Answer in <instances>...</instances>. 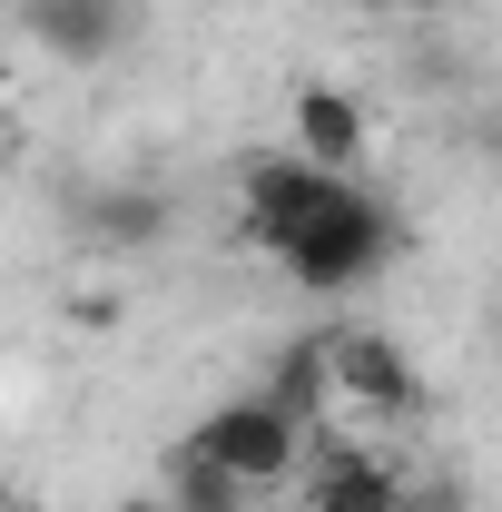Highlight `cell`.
<instances>
[{
	"label": "cell",
	"instance_id": "obj_1",
	"mask_svg": "<svg viewBox=\"0 0 502 512\" xmlns=\"http://www.w3.org/2000/svg\"><path fill=\"white\" fill-rule=\"evenodd\" d=\"M286 276L306 286V296H345V286H375L384 256H394V207H384L365 178H345L325 217H306L296 237H286Z\"/></svg>",
	"mask_w": 502,
	"mask_h": 512
},
{
	"label": "cell",
	"instance_id": "obj_2",
	"mask_svg": "<svg viewBox=\"0 0 502 512\" xmlns=\"http://www.w3.org/2000/svg\"><path fill=\"white\" fill-rule=\"evenodd\" d=\"M188 444L207 453L217 473H237L247 493H266V483H276V473L296 463V424H286V414H276L266 394H227V404H217V414L197 424Z\"/></svg>",
	"mask_w": 502,
	"mask_h": 512
},
{
	"label": "cell",
	"instance_id": "obj_3",
	"mask_svg": "<svg viewBox=\"0 0 502 512\" xmlns=\"http://www.w3.org/2000/svg\"><path fill=\"white\" fill-rule=\"evenodd\" d=\"M335 188H345V178H325V168H306V158H247V168H237L247 237L276 256L296 227H306V217H325V207H335Z\"/></svg>",
	"mask_w": 502,
	"mask_h": 512
},
{
	"label": "cell",
	"instance_id": "obj_4",
	"mask_svg": "<svg viewBox=\"0 0 502 512\" xmlns=\"http://www.w3.org/2000/svg\"><path fill=\"white\" fill-rule=\"evenodd\" d=\"M315 355H325V394H345V404H375V414H404L414 404V365H404V345L375 335V325H325Z\"/></svg>",
	"mask_w": 502,
	"mask_h": 512
},
{
	"label": "cell",
	"instance_id": "obj_5",
	"mask_svg": "<svg viewBox=\"0 0 502 512\" xmlns=\"http://www.w3.org/2000/svg\"><path fill=\"white\" fill-rule=\"evenodd\" d=\"M20 30H30V50H50V60L99 69V60L128 50L138 10H128V0H20Z\"/></svg>",
	"mask_w": 502,
	"mask_h": 512
},
{
	"label": "cell",
	"instance_id": "obj_6",
	"mask_svg": "<svg viewBox=\"0 0 502 512\" xmlns=\"http://www.w3.org/2000/svg\"><path fill=\"white\" fill-rule=\"evenodd\" d=\"M296 158L325 168V178H355V168H365V109H355L345 89L306 79V89H296Z\"/></svg>",
	"mask_w": 502,
	"mask_h": 512
},
{
	"label": "cell",
	"instance_id": "obj_7",
	"mask_svg": "<svg viewBox=\"0 0 502 512\" xmlns=\"http://www.w3.org/2000/svg\"><path fill=\"white\" fill-rule=\"evenodd\" d=\"M79 227H89V247H109V256H148L168 237V197L138 188V178H109V188L79 197Z\"/></svg>",
	"mask_w": 502,
	"mask_h": 512
},
{
	"label": "cell",
	"instance_id": "obj_8",
	"mask_svg": "<svg viewBox=\"0 0 502 512\" xmlns=\"http://www.w3.org/2000/svg\"><path fill=\"white\" fill-rule=\"evenodd\" d=\"M315 512H404V483L375 453H325L315 463Z\"/></svg>",
	"mask_w": 502,
	"mask_h": 512
},
{
	"label": "cell",
	"instance_id": "obj_9",
	"mask_svg": "<svg viewBox=\"0 0 502 512\" xmlns=\"http://www.w3.org/2000/svg\"><path fill=\"white\" fill-rule=\"evenodd\" d=\"M256 394H266V404H276V414H286V424L306 434L315 414L335 404V394H325V355H315V335H306V345H286V355H276V375L256 384Z\"/></svg>",
	"mask_w": 502,
	"mask_h": 512
},
{
	"label": "cell",
	"instance_id": "obj_10",
	"mask_svg": "<svg viewBox=\"0 0 502 512\" xmlns=\"http://www.w3.org/2000/svg\"><path fill=\"white\" fill-rule=\"evenodd\" d=\"M168 493H178V512H247V483H237V473H217L197 444L168 453Z\"/></svg>",
	"mask_w": 502,
	"mask_h": 512
},
{
	"label": "cell",
	"instance_id": "obj_11",
	"mask_svg": "<svg viewBox=\"0 0 502 512\" xmlns=\"http://www.w3.org/2000/svg\"><path fill=\"white\" fill-rule=\"evenodd\" d=\"M404 512H473V493H463V483H453V473H434V483H424V493H404Z\"/></svg>",
	"mask_w": 502,
	"mask_h": 512
},
{
	"label": "cell",
	"instance_id": "obj_12",
	"mask_svg": "<svg viewBox=\"0 0 502 512\" xmlns=\"http://www.w3.org/2000/svg\"><path fill=\"white\" fill-rule=\"evenodd\" d=\"M355 10H404V0H355Z\"/></svg>",
	"mask_w": 502,
	"mask_h": 512
},
{
	"label": "cell",
	"instance_id": "obj_13",
	"mask_svg": "<svg viewBox=\"0 0 502 512\" xmlns=\"http://www.w3.org/2000/svg\"><path fill=\"white\" fill-rule=\"evenodd\" d=\"M119 512H168V503H119Z\"/></svg>",
	"mask_w": 502,
	"mask_h": 512
}]
</instances>
